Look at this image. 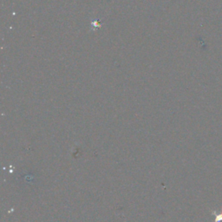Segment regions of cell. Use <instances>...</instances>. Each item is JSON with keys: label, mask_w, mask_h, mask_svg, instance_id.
<instances>
[{"label": "cell", "mask_w": 222, "mask_h": 222, "mask_svg": "<svg viewBox=\"0 0 222 222\" xmlns=\"http://www.w3.org/2000/svg\"><path fill=\"white\" fill-rule=\"evenodd\" d=\"M211 214L215 216V222H222V211L211 210Z\"/></svg>", "instance_id": "cell-1"}]
</instances>
